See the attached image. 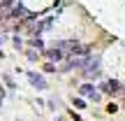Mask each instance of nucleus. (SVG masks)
I'll return each mask as SVG.
<instances>
[{"label": "nucleus", "instance_id": "f257e3e1", "mask_svg": "<svg viewBox=\"0 0 125 121\" xmlns=\"http://www.w3.org/2000/svg\"><path fill=\"white\" fill-rule=\"evenodd\" d=\"M102 91H104V93H109V95H116V93H121V91H123V86L118 84L116 79H107V81H102Z\"/></svg>", "mask_w": 125, "mask_h": 121}, {"label": "nucleus", "instance_id": "f03ea898", "mask_svg": "<svg viewBox=\"0 0 125 121\" xmlns=\"http://www.w3.org/2000/svg\"><path fill=\"white\" fill-rule=\"evenodd\" d=\"M28 79H30V84L35 86V89H40V91L49 89V84H46V79H44L42 75H35V72H28Z\"/></svg>", "mask_w": 125, "mask_h": 121}, {"label": "nucleus", "instance_id": "7ed1b4c3", "mask_svg": "<svg viewBox=\"0 0 125 121\" xmlns=\"http://www.w3.org/2000/svg\"><path fill=\"white\" fill-rule=\"evenodd\" d=\"M44 56L49 61H56V63H60V61H65L67 58V54L62 49H58V47H53V49H49V51H44Z\"/></svg>", "mask_w": 125, "mask_h": 121}, {"label": "nucleus", "instance_id": "20e7f679", "mask_svg": "<svg viewBox=\"0 0 125 121\" xmlns=\"http://www.w3.org/2000/svg\"><path fill=\"white\" fill-rule=\"evenodd\" d=\"M95 91H97V89H95L93 84H81V86H79V93H81V95H86V98H90Z\"/></svg>", "mask_w": 125, "mask_h": 121}, {"label": "nucleus", "instance_id": "39448f33", "mask_svg": "<svg viewBox=\"0 0 125 121\" xmlns=\"http://www.w3.org/2000/svg\"><path fill=\"white\" fill-rule=\"evenodd\" d=\"M28 44H30L32 49H37V51H44V42H42L40 37H30V40H28Z\"/></svg>", "mask_w": 125, "mask_h": 121}, {"label": "nucleus", "instance_id": "423d86ee", "mask_svg": "<svg viewBox=\"0 0 125 121\" xmlns=\"http://www.w3.org/2000/svg\"><path fill=\"white\" fill-rule=\"evenodd\" d=\"M44 70H46V72H56L58 67H56V63H46V65H44Z\"/></svg>", "mask_w": 125, "mask_h": 121}, {"label": "nucleus", "instance_id": "0eeeda50", "mask_svg": "<svg viewBox=\"0 0 125 121\" xmlns=\"http://www.w3.org/2000/svg\"><path fill=\"white\" fill-rule=\"evenodd\" d=\"M2 79H5V84H7L9 89H14V81H12V77H9V75H2Z\"/></svg>", "mask_w": 125, "mask_h": 121}, {"label": "nucleus", "instance_id": "6e6552de", "mask_svg": "<svg viewBox=\"0 0 125 121\" xmlns=\"http://www.w3.org/2000/svg\"><path fill=\"white\" fill-rule=\"evenodd\" d=\"M14 47H16V49H21V47H23V40H21V37H14Z\"/></svg>", "mask_w": 125, "mask_h": 121}, {"label": "nucleus", "instance_id": "1a4fd4ad", "mask_svg": "<svg viewBox=\"0 0 125 121\" xmlns=\"http://www.w3.org/2000/svg\"><path fill=\"white\" fill-rule=\"evenodd\" d=\"M72 103H74L76 107H86V103H83V100H79V98H74V100H72Z\"/></svg>", "mask_w": 125, "mask_h": 121}, {"label": "nucleus", "instance_id": "9d476101", "mask_svg": "<svg viewBox=\"0 0 125 121\" xmlns=\"http://www.w3.org/2000/svg\"><path fill=\"white\" fill-rule=\"evenodd\" d=\"M2 98H5V89L0 86V103H2Z\"/></svg>", "mask_w": 125, "mask_h": 121}]
</instances>
